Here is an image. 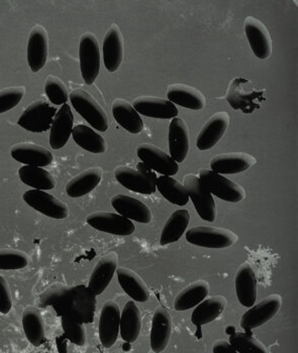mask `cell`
Returning <instances> with one entry per match:
<instances>
[{
	"label": "cell",
	"mask_w": 298,
	"mask_h": 353,
	"mask_svg": "<svg viewBox=\"0 0 298 353\" xmlns=\"http://www.w3.org/2000/svg\"><path fill=\"white\" fill-rule=\"evenodd\" d=\"M97 304V296L82 285L54 288L40 297L43 308L53 307L60 317L72 318L83 324L92 323Z\"/></svg>",
	"instance_id": "1"
},
{
	"label": "cell",
	"mask_w": 298,
	"mask_h": 353,
	"mask_svg": "<svg viewBox=\"0 0 298 353\" xmlns=\"http://www.w3.org/2000/svg\"><path fill=\"white\" fill-rule=\"evenodd\" d=\"M115 176L121 186L136 193L152 195L157 190L156 172L142 162L137 165V169L119 165L115 169Z\"/></svg>",
	"instance_id": "2"
},
{
	"label": "cell",
	"mask_w": 298,
	"mask_h": 353,
	"mask_svg": "<svg viewBox=\"0 0 298 353\" xmlns=\"http://www.w3.org/2000/svg\"><path fill=\"white\" fill-rule=\"evenodd\" d=\"M199 179L206 190L223 201L240 203L247 196L245 189L240 184L215 173L212 170H200Z\"/></svg>",
	"instance_id": "3"
},
{
	"label": "cell",
	"mask_w": 298,
	"mask_h": 353,
	"mask_svg": "<svg viewBox=\"0 0 298 353\" xmlns=\"http://www.w3.org/2000/svg\"><path fill=\"white\" fill-rule=\"evenodd\" d=\"M75 110L99 132H106L108 128V117L99 102L83 89H75L69 94Z\"/></svg>",
	"instance_id": "4"
},
{
	"label": "cell",
	"mask_w": 298,
	"mask_h": 353,
	"mask_svg": "<svg viewBox=\"0 0 298 353\" xmlns=\"http://www.w3.org/2000/svg\"><path fill=\"white\" fill-rule=\"evenodd\" d=\"M186 241L200 248L221 250L234 245L239 241L234 231L226 228L197 226L187 231Z\"/></svg>",
	"instance_id": "5"
},
{
	"label": "cell",
	"mask_w": 298,
	"mask_h": 353,
	"mask_svg": "<svg viewBox=\"0 0 298 353\" xmlns=\"http://www.w3.org/2000/svg\"><path fill=\"white\" fill-rule=\"evenodd\" d=\"M100 48L99 40L93 32H86L79 40V62L82 78L87 85L93 84L100 71Z\"/></svg>",
	"instance_id": "6"
},
{
	"label": "cell",
	"mask_w": 298,
	"mask_h": 353,
	"mask_svg": "<svg viewBox=\"0 0 298 353\" xmlns=\"http://www.w3.org/2000/svg\"><path fill=\"white\" fill-rule=\"evenodd\" d=\"M56 113L57 109L49 102L43 99L36 100L26 108L17 123L29 132L41 134L51 128Z\"/></svg>",
	"instance_id": "7"
},
{
	"label": "cell",
	"mask_w": 298,
	"mask_h": 353,
	"mask_svg": "<svg viewBox=\"0 0 298 353\" xmlns=\"http://www.w3.org/2000/svg\"><path fill=\"white\" fill-rule=\"evenodd\" d=\"M281 295L272 294L258 304L250 307L249 310L246 311L241 316L240 325L244 330L249 331L258 327L264 325L270 320L273 319L282 307Z\"/></svg>",
	"instance_id": "8"
},
{
	"label": "cell",
	"mask_w": 298,
	"mask_h": 353,
	"mask_svg": "<svg viewBox=\"0 0 298 353\" xmlns=\"http://www.w3.org/2000/svg\"><path fill=\"white\" fill-rule=\"evenodd\" d=\"M183 185L200 218L204 221H215L217 219V204L212 194L202 186L199 176L188 174L185 176Z\"/></svg>",
	"instance_id": "9"
},
{
	"label": "cell",
	"mask_w": 298,
	"mask_h": 353,
	"mask_svg": "<svg viewBox=\"0 0 298 353\" xmlns=\"http://www.w3.org/2000/svg\"><path fill=\"white\" fill-rule=\"evenodd\" d=\"M23 201L38 212L54 219H65L69 216L68 206L51 194L41 190H29L23 195Z\"/></svg>",
	"instance_id": "10"
},
{
	"label": "cell",
	"mask_w": 298,
	"mask_h": 353,
	"mask_svg": "<svg viewBox=\"0 0 298 353\" xmlns=\"http://www.w3.org/2000/svg\"><path fill=\"white\" fill-rule=\"evenodd\" d=\"M86 222L95 230L119 236H128L136 230L132 221L117 213L97 211L89 214L86 217Z\"/></svg>",
	"instance_id": "11"
},
{
	"label": "cell",
	"mask_w": 298,
	"mask_h": 353,
	"mask_svg": "<svg viewBox=\"0 0 298 353\" xmlns=\"http://www.w3.org/2000/svg\"><path fill=\"white\" fill-rule=\"evenodd\" d=\"M137 154L142 163L162 176H172L179 171L178 163L168 154L152 143H141L137 148Z\"/></svg>",
	"instance_id": "12"
},
{
	"label": "cell",
	"mask_w": 298,
	"mask_h": 353,
	"mask_svg": "<svg viewBox=\"0 0 298 353\" xmlns=\"http://www.w3.org/2000/svg\"><path fill=\"white\" fill-rule=\"evenodd\" d=\"M244 27L254 54L260 60L268 59L272 54L273 43L266 26L256 17H247Z\"/></svg>",
	"instance_id": "13"
},
{
	"label": "cell",
	"mask_w": 298,
	"mask_h": 353,
	"mask_svg": "<svg viewBox=\"0 0 298 353\" xmlns=\"http://www.w3.org/2000/svg\"><path fill=\"white\" fill-rule=\"evenodd\" d=\"M49 54V34L41 25H36L30 30L28 41V63L34 73H38L45 67Z\"/></svg>",
	"instance_id": "14"
},
{
	"label": "cell",
	"mask_w": 298,
	"mask_h": 353,
	"mask_svg": "<svg viewBox=\"0 0 298 353\" xmlns=\"http://www.w3.org/2000/svg\"><path fill=\"white\" fill-rule=\"evenodd\" d=\"M257 163V159L247 152H234L219 154L210 161V168L219 175L243 173Z\"/></svg>",
	"instance_id": "15"
},
{
	"label": "cell",
	"mask_w": 298,
	"mask_h": 353,
	"mask_svg": "<svg viewBox=\"0 0 298 353\" xmlns=\"http://www.w3.org/2000/svg\"><path fill=\"white\" fill-rule=\"evenodd\" d=\"M230 123L228 112L219 111L215 113L200 130L197 139V145L200 150L212 149L227 132Z\"/></svg>",
	"instance_id": "16"
},
{
	"label": "cell",
	"mask_w": 298,
	"mask_h": 353,
	"mask_svg": "<svg viewBox=\"0 0 298 353\" xmlns=\"http://www.w3.org/2000/svg\"><path fill=\"white\" fill-rule=\"evenodd\" d=\"M121 310L119 305L114 301L104 303L100 312L99 339L103 347L110 348L117 342L119 333Z\"/></svg>",
	"instance_id": "17"
},
{
	"label": "cell",
	"mask_w": 298,
	"mask_h": 353,
	"mask_svg": "<svg viewBox=\"0 0 298 353\" xmlns=\"http://www.w3.org/2000/svg\"><path fill=\"white\" fill-rule=\"evenodd\" d=\"M123 37L119 26L112 23L104 34L102 43L104 66L110 73L117 71L123 60Z\"/></svg>",
	"instance_id": "18"
},
{
	"label": "cell",
	"mask_w": 298,
	"mask_h": 353,
	"mask_svg": "<svg viewBox=\"0 0 298 353\" xmlns=\"http://www.w3.org/2000/svg\"><path fill=\"white\" fill-rule=\"evenodd\" d=\"M132 105L139 114L152 119H173L178 115L176 105L169 100L155 96H139Z\"/></svg>",
	"instance_id": "19"
},
{
	"label": "cell",
	"mask_w": 298,
	"mask_h": 353,
	"mask_svg": "<svg viewBox=\"0 0 298 353\" xmlns=\"http://www.w3.org/2000/svg\"><path fill=\"white\" fill-rule=\"evenodd\" d=\"M119 265V256L110 252L97 261L89 278L88 288L95 296L101 295L112 282Z\"/></svg>",
	"instance_id": "20"
},
{
	"label": "cell",
	"mask_w": 298,
	"mask_h": 353,
	"mask_svg": "<svg viewBox=\"0 0 298 353\" xmlns=\"http://www.w3.org/2000/svg\"><path fill=\"white\" fill-rule=\"evenodd\" d=\"M112 206L117 210V214L127 218L130 221H137L139 223L148 224L152 221L151 209L145 203L130 196L117 194L110 200Z\"/></svg>",
	"instance_id": "21"
},
{
	"label": "cell",
	"mask_w": 298,
	"mask_h": 353,
	"mask_svg": "<svg viewBox=\"0 0 298 353\" xmlns=\"http://www.w3.org/2000/svg\"><path fill=\"white\" fill-rule=\"evenodd\" d=\"M10 152L12 158L17 162L32 167H47L51 165L54 160L51 152L36 143H17L10 148Z\"/></svg>",
	"instance_id": "22"
},
{
	"label": "cell",
	"mask_w": 298,
	"mask_h": 353,
	"mask_svg": "<svg viewBox=\"0 0 298 353\" xmlns=\"http://www.w3.org/2000/svg\"><path fill=\"white\" fill-rule=\"evenodd\" d=\"M73 124L74 115L70 105L64 104L56 113L50 128V145L52 149L60 150L66 145L72 136Z\"/></svg>",
	"instance_id": "23"
},
{
	"label": "cell",
	"mask_w": 298,
	"mask_h": 353,
	"mask_svg": "<svg viewBox=\"0 0 298 353\" xmlns=\"http://www.w3.org/2000/svg\"><path fill=\"white\" fill-rule=\"evenodd\" d=\"M172 334V318L166 309L159 307L152 319L150 345L155 353H161L166 350Z\"/></svg>",
	"instance_id": "24"
},
{
	"label": "cell",
	"mask_w": 298,
	"mask_h": 353,
	"mask_svg": "<svg viewBox=\"0 0 298 353\" xmlns=\"http://www.w3.org/2000/svg\"><path fill=\"white\" fill-rule=\"evenodd\" d=\"M236 293L239 302L244 307H252L255 305L258 297V283L255 272L250 263H245L241 265L235 279Z\"/></svg>",
	"instance_id": "25"
},
{
	"label": "cell",
	"mask_w": 298,
	"mask_h": 353,
	"mask_svg": "<svg viewBox=\"0 0 298 353\" xmlns=\"http://www.w3.org/2000/svg\"><path fill=\"white\" fill-rule=\"evenodd\" d=\"M168 141L170 150L169 156L177 163H183L190 147L188 126L183 119L178 117L172 119L169 126Z\"/></svg>",
	"instance_id": "26"
},
{
	"label": "cell",
	"mask_w": 298,
	"mask_h": 353,
	"mask_svg": "<svg viewBox=\"0 0 298 353\" xmlns=\"http://www.w3.org/2000/svg\"><path fill=\"white\" fill-rule=\"evenodd\" d=\"M167 98L174 105L191 110H201L206 103V96L195 87L185 84H172L167 89Z\"/></svg>",
	"instance_id": "27"
},
{
	"label": "cell",
	"mask_w": 298,
	"mask_h": 353,
	"mask_svg": "<svg viewBox=\"0 0 298 353\" xmlns=\"http://www.w3.org/2000/svg\"><path fill=\"white\" fill-rule=\"evenodd\" d=\"M102 176L103 170L101 168H89L69 181L66 185L67 195L71 198H79L87 195L99 186Z\"/></svg>",
	"instance_id": "28"
},
{
	"label": "cell",
	"mask_w": 298,
	"mask_h": 353,
	"mask_svg": "<svg viewBox=\"0 0 298 353\" xmlns=\"http://www.w3.org/2000/svg\"><path fill=\"white\" fill-rule=\"evenodd\" d=\"M142 329V314L134 301H128L121 313L119 333L121 339L128 343L137 341Z\"/></svg>",
	"instance_id": "29"
},
{
	"label": "cell",
	"mask_w": 298,
	"mask_h": 353,
	"mask_svg": "<svg viewBox=\"0 0 298 353\" xmlns=\"http://www.w3.org/2000/svg\"><path fill=\"white\" fill-rule=\"evenodd\" d=\"M112 114L117 123L130 134H138L143 130L141 115L132 108V104L123 98H117L112 105Z\"/></svg>",
	"instance_id": "30"
},
{
	"label": "cell",
	"mask_w": 298,
	"mask_h": 353,
	"mask_svg": "<svg viewBox=\"0 0 298 353\" xmlns=\"http://www.w3.org/2000/svg\"><path fill=\"white\" fill-rule=\"evenodd\" d=\"M117 274L121 289L132 300L143 303L150 299L149 288L136 272L128 268H119Z\"/></svg>",
	"instance_id": "31"
},
{
	"label": "cell",
	"mask_w": 298,
	"mask_h": 353,
	"mask_svg": "<svg viewBox=\"0 0 298 353\" xmlns=\"http://www.w3.org/2000/svg\"><path fill=\"white\" fill-rule=\"evenodd\" d=\"M227 305V298L221 295L202 301L199 305L195 307V311L191 315V322L195 326H203L212 323L226 310Z\"/></svg>",
	"instance_id": "32"
},
{
	"label": "cell",
	"mask_w": 298,
	"mask_h": 353,
	"mask_svg": "<svg viewBox=\"0 0 298 353\" xmlns=\"http://www.w3.org/2000/svg\"><path fill=\"white\" fill-rule=\"evenodd\" d=\"M210 291V284L206 281H197L193 284L187 285L176 296L174 309L176 311H186L195 308L208 297Z\"/></svg>",
	"instance_id": "33"
},
{
	"label": "cell",
	"mask_w": 298,
	"mask_h": 353,
	"mask_svg": "<svg viewBox=\"0 0 298 353\" xmlns=\"http://www.w3.org/2000/svg\"><path fill=\"white\" fill-rule=\"evenodd\" d=\"M21 323L30 343L34 346L42 345L46 340V329L40 310L36 307L28 306L21 316Z\"/></svg>",
	"instance_id": "34"
},
{
	"label": "cell",
	"mask_w": 298,
	"mask_h": 353,
	"mask_svg": "<svg viewBox=\"0 0 298 353\" xmlns=\"http://www.w3.org/2000/svg\"><path fill=\"white\" fill-rule=\"evenodd\" d=\"M72 137L79 147L92 154H103L108 150L106 139L86 124L74 126Z\"/></svg>",
	"instance_id": "35"
},
{
	"label": "cell",
	"mask_w": 298,
	"mask_h": 353,
	"mask_svg": "<svg viewBox=\"0 0 298 353\" xmlns=\"http://www.w3.org/2000/svg\"><path fill=\"white\" fill-rule=\"evenodd\" d=\"M189 222L190 214L186 209H180L172 213L161 233V245H170L179 241L184 234Z\"/></svg>",
	"instance_id": "36"
},
{
	"label": "cell",
	"mask_w": 298,
	"mask_h": 353,
	"mask_svg": "<svg viewBox=\"0 0 298 353\" xmlns=\"http://www.w3.org/2000/svg\"><path fill=\"white\" fill-rule=\"evenodd\" d=\"M19 176L23 184L34 190H52L56 186L55 178L43 168L23 165L19 170Z\"/></svg>",
	"instance_id": "37"
},
{
	"label": "cell",
	"mask_w": 298,
	"mask_h": 353,
	"mask_svg": "<svg viewBox=\"0 0 298 353\" xmlns=\"http://www.w3.org/2000/svg\"><path fill=\"white\" fill-rule=\"evenodd\" d=\"M156 188L160 192L161 195L172 204L185 206L189 202V196L184 185L173 176H158Z\"/></svg>",
	"instance_id": "38"
},
{
	"label": "cell",
	"mask_w": 298,
	"mask_h": 353,
	"mask_svg": "<svg viewBox=\"0 0 298 353\" xmlns=\"http://www.w3.org/2000/svg\"><path fill=\"white\" fill-rule=\"evenodd\" d=\"M228 342L238 353H269L266 345L251 333L235 332Z\"/></svg>",
	"instance_id": "39"
},
{
	"label": "cell",
	"mask_w": 298,
	"mask_h": 353,
	"mask_svg": "<svg viewBox=\"0 0 298 353\" xmlns=\"http://www.w3.org/2000/svg\"><path fill=\"white\" fill-rule=\"evenodd\" d=\"M45 92L50 101L55 105H64L68 101V89L65 83L56 76L49 75L46 78Z\"/></svg>",
	"instance_id": "40"
},
{
	"label": "cell",
	"mask_w": 298,
	"mask_h": 353,
	"mask_svg": "<svg viewBox=\"0 0 298 353\" xmlns=\"http://www.w3.org/2000/svg\"><path fill=\"white\" fill-rule=\"evenodd\" d=\"M29 265V256L19 250H0V270H21Z\"/></svg>",
	"instance_id": "41"
},
{
	"label": "cell",
	"mask_w": 298,
	"mask_h": 353,
	"mask_svg": "<svg viewBox=\"0 0 298 353\" xmlns=\"http://www.w3.org/2000/svg\"><path fill=\"white\" fill-rule=\"evenodd\" d=\"M61 323L65 336L69 341L78 346H83L86 343V330L83 323L68 317H61Z\"/></svg>",
	"instance_id": "42"
},
{
	"label": "cell",
	"mask_w": 298,
	"mask_h": 353,
	"mask_svg": "<svg viewBox=\"0 0 298 353\" xmlns=\"http://www.w3.org/2000/svg\"><path fill=\"white\" fill-rule=\"evenodd\" d=\"M26 95L23 86H12L0 90V113L8 112L19 105Z\"/></svg>",
	"instance_id": "43"
},
{
	"label": "cell",
	"mask_w": 298,
	"mask_h": 353,
	"mask_svg": "<svg viewBox=\"0 0 298 353\" xmlns=\"http://www.w3.org/2000/svg\"><path fill=\"white\" fill-rule=\"evenodd\" d=\"M12 308L10 285L3 276H0V313L8 314Z\"/></svg>",
	"instance_id": "44"
},
{
	"label": "cell",
	"mask_w": 298,
	"mask_h": 353,
	"mask_svg": "<svg viewBox=\"0 0 298 353\" xmlns=\"http://www.w3.org/2000/svg\"><path fill=\"white\" fill-rule=\"evenodd\" d=\"M213 353H238L227 340L219 339L212 346Z\"/></svg>",
	"instance_id": "45"
}]
</instances>
